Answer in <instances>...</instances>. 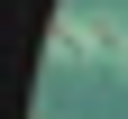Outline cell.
<instances>
[{"mask_svg": "<svg viewBox=\"0 0 128 119\" xmlns=\"http://www.w3.org/2000/svg\"><path fill=\"white\" fill-rule=\"evenodd\" d=\"M119 73H128V55H119Z\"/></svg>", "mask_w": 128, "mask_h": 119, "instance_id": "obj_2", "label": "cell"}, {"mask_svg": "<svg viewBox=\"0 0 128 119\" xmlns=\"http://www.w3.org/2000/svg\"><path fill=\"white\" fill-rule=\"evenodd\" d=\"M119 9H128V0H119Z\"/></svg>", "mask_w": 128, "mask_h": 119, "instance_id": "obj_3", "label": "cell"}, {"mask_svg": "<svg viewBox=\"0 0 128 119\" xmlns=\"http://www.w3.org/2000/svg\"><path fill=\"white\" fill-rule=\"evenodd\" d=\"M46 55L55 64H119L128 55V19L119 9H64L55 37H46Z\"/></svg>", "mask_w": 128, "mask_h": 119, "instance_id": "obj_1", "label": "cell"}]
</instances>
